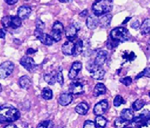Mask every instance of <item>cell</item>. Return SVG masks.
<instances>
[{
  "instance_id": "1",
  "label": "cell",
  "mask_w": 150,
  "mask_h": 128,
  "mask_svg": "<svg viewBox=\"0 0 150 128\" xmlns=\"http://www.w3.org/2000/svg\"><path fill=\"white\" fill-rule=\"evenodd\" d=\"M21 117L19 110L13 106L4 105L0 106V124L12 123L17 120Z\"/></svg>"
},
{
  "instance_id": "2",
  "label": "cell",
  "mask_w": 150,
  "mask_h": 128,
  "mask_svg": "<svg viewBox=\"0 0 150 128\" xmlns=\"http://www.w3.org/2000/svg\"><path fill=\"white\" fill-rule=\"evenodd\" d=\"M112 9V0H96L92 5V11L97 16L109 13Z\"/></svg>"
},
{
  "instance_id": "3",
  "label": "cell",
  "mask_w": 150,
  "mask_h": 128,
  "mask_svg": "<svg viewBox=\"0 0 150 128\" xmlns=\"http://www.w3.org/2000/svg\"><path fill=\"white\" fill-rule=\"evenodd\" d=\"M131 37V35L128 30L125 28H116L110 32V38L112 41L117 42H125L128 41Z\"/></svg>"
},
{
  "instance_id": "4",
  "label": "cell",
  "mask_w": 150,
  "mask_h": 128,
  "mask_svg": "<svg viewBox=\"0 0 150 128\" xmlns=\"http://www.w3.org/2000/svg\"><path fill=\"white\" fill-rule=\"evenodd\" d=\"M14 69V64L10 61H6L0 65V78L5 79L11 74Z\"/></svg>"
},
{
  "instance_id": "5",
  "label": "cell",
  "mask_w": 150,
  "mask_h": 128,
  "mask_svg": "<svg viewBox=\"0 0 150 128\" xmlns=\"http://www.w3.org/2000/svg\"><path fill=\"white\" fill-rule=\"evenodd\" d=\"M34 34H35V37L39 40L42 44L48 45V46H50L53 43V40H52L51 36L48 35V34H45V33L43 32V30L36 29Z\"/></svg>"
},
{
  "instance_id": "6",
  "label": "cell",
  "mask_w": 150,
  "mask_h": 128,
  "mask_svg": "<svg viewBox=\"0 0 150 128\" xmlns=\"http://www.w3.org/2000/svg\"><path fill=\"white\" fill-rule=\"evenodd\" d=\"M91 77L95 80H102L105 76V70L99 66H96L94 64L91 68H89Z\"/></svg>"
},
{
  "instance_id": "7",
  "label": "cell",
  "mask_w": 150,
  "mask_h": 128,
  "mask_svg": "<svg viewBox=\"0 0 150 128\" xmlns=\"http://www.w3.org/2000/svg\"><path fill=\"white\" fill-rule=\"evenodd\" d=\"M20 63L25 68L26 70L30 71V72L33 71L35 68L37 67V65H36V63H35V60L33 59V58L27 56H23V57L21 58Z\"/></svg>"
},
{
  "instance_id": "8",
  "label": "cell",
  "mask_w": 150,
  "mask_h": 128,
  "mask_svg": "<svg viewBox=\"0 0 150 128\" xmlns=\"http://www.w3.org/2000/svg\"><path fill=\"white\" fill-rule=\"evenodd\" d=\"M78 30H79V27H77V23L71 24V25L67 27L65 30V34L68 41H70V42L74 41V39L77 37Z\"/></svg>"
},
{
  "instance_id": "9",
  "label": "cell",
  "mask_w": 150,
  "mask_h": 128,
  "mask_svg": "<svg viewBox=\"0 0 150 128\" xmlns=\"http://www.w3.org/2000/svg\"><path fill=\"white\" fill-rule=\"evenodd\" d=\"M108 106H109V103L107 100H102L101 102L98 103L95 105L93 110L94 114L96 116H102L105 112L107 110Z\"/></svg>"
},
{
  "instance_id": "10",
  "label": "cell",
  "mask_w": 150,
  "mask_h": 128,
  "mask_svg": "<svg viewBox=\"0 0 150 128\" xmlns=\"http://www.w3.org/2000/svg\"><path fill=\"white\" fill-rule=\"evenodd\" d=\"M150 120V111L149 110H144L139 116L136 117H134L132 120V123L135 124H138V126L141 125L143 123L147 122Z\"/></svg>"
},
{
  "instance_id": "11",
  "label": "cell",
  "mask_w": 150,
  "mask_h": 128,
  "mask_svg": "<svg viewBox=\"0 0 150 128\" xmlns=\"http://www.w3.org/2000/svg\"><path fill=\"white\" fill-rule=\"evenodd\" d=\"M82 69V63L79 61H77V62H74V63L72 64V66L70 68V71H69V74H68V77L70 80H74L75 77H77L78 73Z\"/></svg>"
},
{
  "instance_id": "12",
  "label": "cell",
  "mask_w": 150,
  "mask_h": 128,
  "mask_svg": "<svg viewBox=\"0 0 150 128\" xmlns=\"http://www.w3.org/2000/svg\"><path fill=\"white\" fill-rule=\"evenodd\" d=\"M70 91L73 95H81L84 93V86L79 81L72 82L70 85Z\"/></svg>"
},
{
  "instance_id": "13",
  "label": "cell",
  "mask_w": 150,
  "mask_h": 128,
  "mask_svg": "<svg viewBox=\"0 0 150 128\" xmlns=\"http://www.w3.org/2000/svg\"><path fill=\"white\" fill-rule=\"evenodd\" d=\"M108 52L105 50H101L97 53L96 57L94 61V64L96 66H103L105 63V61L107 59Z\"/></svg>"
},
{
  "instance_id": "14",
  "label": "cell",
  "mask_w": 150,
  "mask_h": 128,
  "mask_svg": "<svg viewBox=\"0 0 150 128\" xmlns=\"http://www.w3.org/2000/svg\"><path fill=\"white\" fill-rule=\"evenodd\" d=\"M31 13V8L28 6H21L17 10V16L21 20H25L28 18Z\"/></svg>"
},
{
  "instance_id": "15",
  "label": "cell",
  "mask_w": 150,
  "mask_h": 128,
  "mask_svg": "<svg viewBox=\"0 0 150 128\" xmlns=\"http://www.w3.org/2000/svg\"><path fill=\"white\" fill-rule=\"evenodd\" d=\"M99 24V19L97 17L96 15L93 14V15H90L88 17L86 21V25L88 28H89L90 30H94L96 29Z\"/></svg>"
},
{
  "instance_id": "16",
  "label": "cell",
  "mask_w": 150,
  "mask_h": 128,
  "mask_svg": "<svg viewBox=\"0 0 150 128\" xmlns=\"http://www.w3.org/2000/svg\"><path fill=\"white\" fill-rule=\"evenodd\" d=\"M72 101L73 96L71 93L61 94L59 98V105H63V106H67V105H70V103H72Z\"/></svg>"
},
{
  "instance_id": "17",
  "label": "cell",
  "mask_w": 150,
  "mask_h": 128,
  "mask_svg": "<svg viewBox=\"0 0 150 128\" xmlns=\"http://www.w3.org/2000/svg\"><path fill=\"white\" fill-rule=\"evenodd\" d=\"M74 49V43L70 41L66 42L62 46V52L65 56H72Z\"/></svg>"
},
{
  "instance_id": "18",
  "label": "cell",
  "mask_w": 150,
  "mask_h": 128,
  "mask_svg": "<svg viewBox=\"0 0 150 128\" xmlns=\"http://www.w3.org/2000/svg\"><path fill=\"white\" fill-rule=\"evenodd\" d=\"M112 15L110 13H106L102 15L99 18V25L102 28H107L110 25L111 21H112Z\"/></svg>"
},
{
  "instance_id": "19",
  "label": "cell",
  "mask_w": 150,
  "mask_h": 128,
  "mask_svg": "<svg viewBox=\"0 0 150 128\" xmlns=\"http://www.w3.org/2000/svg\"><path fill=\"white\" fill-rule=\"evenodd\" d=\"M120 117L122 119L131 122L134 117L133 110H131V109H124L120 112Z\"/></svg>"
},
{
  "instance_id": "20",
  "label": "cell",
  "mask_w": 150,
  "mask_h": 128,
  "mask_svg": "<svg viewBox=\"0 0 150 128\" xmlns=\"http://www.w3.org/2000/svg\"><path fill=\"white\" fill-rule=\"evenodd\" d=\"M89 110V105L86 103H81L75 107V111L79 115L84 116L88 112Z\"/></svg>"
},
{
  "instance_id": "21",
  "label": "cell",
  "mask_w": 150,
  "mask_h": 128,
  "mask_svg": "<svg viewBox=\"0 0 150 128\" xmlns=\"http://www.w3.org/2000/svg\"><path fill=\"white\" fill-rule=\"evenodd\" d=\"M19 84L21 88L23 89H28L30 88L31 86V81H30V77L28 76H22V77L19 79Z\"/></svg>"
},
{
  "instance_id": "22",
  "label": "cell",
  "mask_w": 150,
  "mask_h": 128,
  "mask_svg": "<svg viewBox=\"0 0 150 128\" xmlns=\"http://www.w3.org/2000/svg\"><path fill=\"white\" fill-rule=\"evenodd\" d=\"M106 92V88L103 84L102 83H98L96 85L95 88L93 91V95L95 97H98L99 95H104Z\"/></svg>"
},
{
  "instance_id": "23",
  "label": "cell",
  "mask_w": 150,
  "mask_h": 128,
  "mask_svg": "<svg viewBox=\"0 0 150 128\" xmlns=\"http://www.w3.org/2000/svg\"><path fill=\"white\" fill-rule=\"evenodd\" d=\"M141 34L148 35L150 33V19H145L140 27Z\"/></svg>"
},
{
  "instance_id": "24",
  "label": "cell",
  "mask_w": 150,
  "mask_h": 128,
  "mask_svg": "<svg viewBox=\"0 0 150 128\" xmlns=\"http://www.w3.org/2000/svg\"><path fill=\"white\" fill-rule=\"evenodd\" d=\"M83 51V41L79 39L76 43H74V53L73 56H77L81 53Z\"/></svg>"
},
{
  "instance_id": "25",
  "label": "cell",
  "mask_w": 150,
  "mask_h": 128,
  "mask_svg": "<svg viewBox=\"0 0 150 128\" xmlns=\"http://www.w3.org/2000/svg\"><path fill=\"white\" fill-rule=\"evenodd\" d=\"M107 124V120L105 118H104L102 116H97L95 120V124L96 127L98 128H104L106 126Z\"/></svg>"
},
{
  "instance_id": "26",
  "label": "cell",
  "mask_w": 150,
  "mask_h": 128,
  "mask_svg": "<svg viewBox=\"0 0 150 128\" xmlns=\"http://www.w3.org/2000/svg\"><path fill=\"white\" fill-rule=\"evenodd\" d=\"M21 26V19L18 16H11L10 19V28L13 29H16Z\"/></svg>"
},
{
  "instance_id": "27",
  "label": "cell",
  "mask_w": 150,
  "mask_h": 128,
  "mask_svg": "<svg viewBox=\"0 0 150 128\" xmlns=\"http://www.w3.org/2000/svg\"><path fill=\"white\" fill-rule=\"evenodd\" d=\"M44 79L48 84H49V85H54L56 81V74H54V73L46 74H45Z\"/></svg>"
},
{
  "instance_id": "28",
  "label": "cell",
  "mask_w": 150,
  "mask_h": 128,
  "mask_svg": "<svg viewBox=\"0 0 150 128\" xmlns=\"http://www.w3.org/2000/svg\"><path fill=\"white\" fill-rule=\"evenodd\" d=\"M129 124H130V121H127V120L122 119L121 117L117 118L114 121V126L116 127V128L126 127Z\"/></svg>"
},
{
  "instance_id": "29",
  "label": "cell",
  "mask_w": 150,
  "mask_h": 128,
  "mask_svg": "<svg viewBox=\"0 0 150 128\" xmlns=\"http://www.w3.org/2000/svg\"><path fill=\"white\" fill-rule=\"evenodd\" d=\"M145 105V101L142 100V99H137L134 103L132 104V109L134 111H139L141 109H142Z\"/></svg>"
},
{
  "instance_id": "30",
  "label": "cell",
  "mask_w": 150,
  "mask_h": 128,
  "mask_svg": "<svg viewBox=\"0 0 150 128\" xmlns=\"http://www.w3.org/2000/svg\"><path fill=\"white\" fill-rule=\"evenodd\" d=\"M42 98L45 99V100H50L52 98V91L50 88H45L43 89L42 92Z\"/></svg>"
},
{
  "instance_id": "31",
  "label": "cell",
  "mask_w": 150,
  "mask_h": 128,
  "mask_svg": "<svg viewBox=\"0 0 150 128\" xmlns=\"http://www.w3.org/2000/svg\"><path fill=\"white\" fill-rule=\"evenodd\" d=\"M51 37L54 42H59V41L61 40V38H62V32L58 31V30H52Z\"/></svg>"
},
{
  "instance_id": "32",
  "label": "cell",
  "mask_w": 150,
  "mask_h": 128,
  "mask_svg": "<svg viewBox=\"0 0 150 128\" xmlns=\"http://www.w3.org/2000/svg\"><path fill=\"white\" fill-rule=\"evenodd\" d=\"M54 124L51 120H45L40 123L37 126V128H53Z\"/></svg>"
},
{
  "instance_id": "33",
  "label": "cell",
  "mask_w": 150,
  "mask_h": 128,
  "mask_svg": "<svg viewBox=\"0 0 150 128\" xmlns=\"http://www.w3.org/2000/svg\"><path fill=\"white\" fill-rule=\"evenodd\" d=\"M10 19H11V16H6L2 17V19L1 20V23H2L3 28H10Z\"/></svg>"
},
{
  "instance_id": "34",
  "label": "cell",
  "mask_w": 150,
  "mask_h": 128,
  "mask_svg": "<svg viewBox=\"0 0 150 128\" xmlns=\"http://www.w3.org/2000/svg\"><path fill=\"white\" fill-rule=\"evenodd\" d=\"M124 103H125V101L120 95H117L113 100V105L115 107H119L120 105H121L122 104H124Z\"/></svg>"
},
{
  "instance_id": "35",
  "label": "cell",
  "mask_w": 150,
  "mask_h": 128,
  "mask_svg": "<svg viewBox=\"0 0 150 128\" xmlns=\"http://www.w3.org/2000/svg\"><path fill=\"white\" fill-rule=\"evenodd\" d=\"M52 30H58V31H60V32L63 33V30H64L63 23H61V22H59V21H56V22L53 23V26H52Z\"/></svg>"
},
{
  "instance_id": "36",
  "label": "cell",
  "mask_w": 150,
  "mask_h": 128,
  "mask_svg": "<svg viewBox=\"0 0 150 128\" xmlns=\"http://www.w3.org/2000/svg\"><path fill=\"white\" fill-rule=\"evenodd\" d=\"M56 81L58 82L59 84H60L61 86L63 84V73H62V70L61 68H59V71L56 74Z\"/></svg>"
},
{
  "instance_id": "37",
  "label": "cell",
  "mask_w": 150,
  "mask_h": 128,
  "mask_svg": "<svg viewBox=\"0 0 150 128\" xmlns=\"http://www.w3.org/2000/svg\"><path fill=\"white\" fill-rule=\"evenodd\" d=\"M143 76H145V77H149L150 78V67H147L145 68V70H143L142 72H141L139 74L135 77V79H138V78H140V77H143Z\"/></svg>"
},
{
  "instance_id": "38",
  "label": "cell",
  "mask_w": 150,
  "mask_h": 128,
  "mask_svg": "<svg viewBox=\"0 0 150 128\" xmlns=\"http://www.w3.org/2000/svg\"><path fill=\"white\" fill-rule=\"evenodd\" d=\"M120 81L123 84H124L125 86H130L132 83V79H131V77H126L121 78L120 80Z\"/></svg>"
},
{
  "instance_id": "39",
  "label": "cell",
  "mask_w": 150,
  "mask_h": 128,
  "mask_svg": "<svg viewBox=\"0 0 150 128\" xmlns=\"http://www.w3.org/2000/svg\"><path fill=\"white\" fill-rule=\"evenodd\" d=\"M35 25H36V29H38V30H43L45 28V23L43 21H42L40 19H37L36 20V22H35Z\"/></svg>"
},
{
  "instance_id": "40",
  "label": "cell",
  "mask_w": 150,
  "mask_h": 128,
  "mask_svg": "<svg viewBox=\"0 0 150 128\" xmlns=\"http://www.w3.org/2000/svg\"><path fill=\"white\" fill-rule=\"evenodd\" d=\"M84 128H96V124L91 120H86L84 124Z\"/></svg>"
},
{
  "instance_id": "41",
  "label": "cell",
  "mask_w": 150,
  "mask_h": 128,
  "mask_svg": "<svg viewBox=\"0 0 150 128\" xmlns=\"http://www.w3.org/2000/svg\"><path fill=\"white\" fill-rule=\"evenodd\" d=\"M124 57H125V58H126L127 60L133 61L134 59L136 58V56H135V54L133 52H131V53L129 54V55H127V56H124Z\"/></svg>"
},
{
  "instance_id": "42",
  "label": "cell",
  "mask_w": 150,
  "mask_h": 128,
  "mask_svg": "<svg viewBox=\"0 0 150 128\" xmlns=\"http://www.w3.org/2000/svg\"><path fill=\"white\" fill-rule=\"evenodd\" d=\"M131 27L133 28V29H138V28H140V23H139V21H134L133 23L131 24Z\"/></svg>"
},
{
  "instance_id": "43",
  "label": "cell",
  "mask_w": 150,
  "mask_h": 128,
  "mask_svg": "<svg viewBox=\"0 0 150 128\" xmlns=\"http://www.w3.org/2000/svg\"><path fill=\"white\" fill-rule=\"evenodd\" d=\"M138 128H150V120L145 123H143L138 126Z\"/></svg>"
},
{
  "instance_id": "44",
  "label": "cell",
  "mask_w": 150,
  "mask_h": 128,
  "mask_svg": "<svg viewBox=\"0 0 150 128\" xmlns=\"http://www.w3.org/2000/svg\"><path fill=\"white\" fill-rule=\"evenodd\" d=\"M4 1L9 6H13V5L16 4V2H18V0H4Z\"/></svg>"
},
{
  "instance_id": "45",
  "label": "cell",
  "mask_w": 150,
  "mask_h": 128,
  "mask_svg": "<svg viewBox=\"0 0 150 128\" xmlns=\"http://www.w3.org/2000/svg\"><path fill=\"white\" fill-rule=\"evenodd\" d=\"M6 37V30L2 28V29H0V38H5Z\"/></svg>"
},
{
  "instance_id": "46",
  "label": "cell",
  "mask_w": 150,
  "mask_h": 128,
  "mask_svg": "<svg viewBox=\"0 0 150 128\" xmlns=\"http://www.w3.org/2000/svg\"><path fill=\"white\" fill-rule=\"evenodd\" d=\"M88 13V11L87 10V9H84V11H82L81 13H80V16H81V17H84V16H86Z\"/></svg>"
},
{
  "instance_id": "47",
  "label": "cell",
  "mask_w": 150,
  "mask_h": 128,
  "mask_svg": "<svg viewBox=\"0 0 150 128\" xmlns=\"http://www.w3.org/2000/svg\"><path fill=\"white\" fill-rule=\"evenodd\" d=\"M36 50H35V49H28V51H27V54L28 55H31V54H34L36 52Z\"/></svg>"
},
{
  "instance_id": "48",
  "label": "cell",
  "mask_w": 150,
  "mask_h": 128,
  "mask_svg": "<svg viewBox=\"0 0 150 128\" xmlns=\"http://www.w3.org/2000/svg\"><path fill=\"white\" fill-rule=\"evenodd\" d=\"M4 128H17V127L15 124H8Z\"/></svg>"
},
{
  "instance_id": "49",
  "label": "cell",
  "mask_w": 150,
  "mask_h": 128,
  "mask_svg": "<svg viewBox=\"0 0 150 128\" xmlns=\"http://www.w3.org/2000/svg\"><path fill=\"white\" fill-rule=\"evenodd\" d=\"M60 2H63V3H67V2H72L73 0H58Z\"/></svg>"
},
{
  "instance_id": "50",
  "label": "cell",
  "mask_w": 150,
  "mask_h": 128,
  "mask_svg": "<svg viewBox=\"0 0 150 128\" xmlns=\"http://www.w3.org/2000/svg\"><path fill=\"white\" fill-rule=\"evenodd\" d=\"M130 20H131V17H127V18L126 20H125V21L123 22V24H125V23H127V22L128 21H130Z\"/></svg>"
},
{
  "instance_id": "51",
  "label": "cell",
  "mask_w": 150,
  "mask_h": 128,
  "mask_svg": "<svg viewBox=\"0 0 150 128\" xmlns=\"http://www.w3.org/2000/svg\"><path fill=\"white\" fill-rule=\"evenodd\" d=\"M2 91V87H1V84H0V92Z\"/></svg>"
},
{
  "instance_id": "52",
  "label": "cell",
  "mask_w": 150,
  "mask_h": 128,
  "mask_svg": "<svg viewBox=\"0 0 150 128\" xmlns=\"http://www.w3.org/2000/svg\"><path fill=\"white\" fill-rule=\"evenodd\" d=\"M149 96L150 97V91H149Z\"/></svg>"
},
{
  "instance_id": "53",
  "label": "cell",
  "mask_w": 150,
  "mask_h": 128,
  "mask_svg": "<svg viewBox=\"0 0 150 128\" xmlns=\"http://www.w3.org/2000/svg\"><path fill=\"white\" fill-rule=\"evenodd\" d=\"M124 128H131V127H124Z\"/></svg>"
},
{
  "instance_id": "54",
  "label": "cell",
  "mask_w": 150,
  "mask_h": 128,
  "mask_svg": "<svg viewBox=\"0 0 150 128\" xmlns=\"http://www.w3.org/2000/svg\"><path fill=\"white\" fill-rule=\"evenodd\" d=\"M149 45H150V39H149Z\"/></svg>"
},
{
  "instance_id": "55",
  "label": "cell",
  "mask_w": 150,
  "mask_h": 128,
  "mask_svg": "<svg viewBox=\"0 0 150 128\" xmlns=\"http://www.w3.org/2000/svg\"><path fill=\"white\" fill-rule=\"evenodd\" d=\"M25 1H29V0H25Z\"/></svg>"
}]
</instances>
